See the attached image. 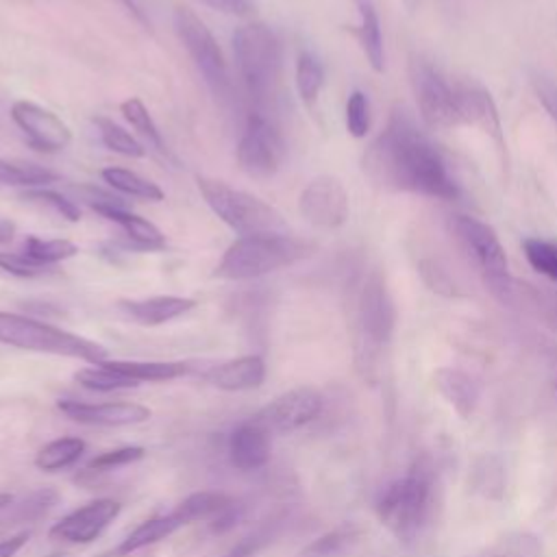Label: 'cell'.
Here are the masks:
<instances>
[{"mask_svg":"<svg viewBox=\"0 0 557 557\" xmlns=\"http://www.w3.org/2000/svg\"><path fill=\"white\" fill-rule=\"evenodd\" d=\"M361 163L368 178L383 189L448 202L461 196L448 159L403 107L392 109L385 128L366 148Z\"/></svg>","mask_w":557,"mask_h":557,"instance_id":"6da1fadb","label":"cell"},{"mask_svg":"<svg viewBox=\"0 0 557 557\" xmlns=\"http://www.w3.org/2000/svg\"><path fill=\"white\" fill-rule=\"evenodd\" d=\"M437 503V472L426 457L392 479L376 496L374 509L381 524L403 544H413L431 524Z\"/></svg>","mask_w":557,"mask_h":557,"instance_id":"7a4b0ae2","label":"cell"},{"mask_svg":"<svg viewBox=\"0 0 557 557\" xmlns=\"http://www.w3.org/2000/svg\"><path fill=\"white\" fill-rule=\"evenodd\" d=\"M396 326V309L387 292L385 278L370 272L359 287L352 313V352L355 368L363 381H374L381 357L392 339Z\"/></svg>","mask_w":557,"mask_h":557,"instance_id":"3957f363","label":"cell"},{"mask_svg":"<svg viewBox=\"0 0 557 557\" xmlns=\"http://www.w3.org/2000/svg\"><path fill=\"white\" fill-rule=\"evenodd\" d=\"M311 250L313 244L287 233L242 235L226 248L213 276L226 281L257 278L309 257Z\"/></svg>","mask_w":557,"mask_h":557,"instance_id":"277c9868","label":"cell"},{"mask_svg":"<svg viewBox=\"0 0 557 557\" xmlns=\"http://www.w3.org/2000/svg\"><path fill=\"white\" fill-rule=\"evenodd\" d=\"M0 344L30 352L83 359L87 363H100L109 357L107 348L98 342L9 311H0Z\"/></svg>","mask_w":557,"mask_h":557,"instance_id":"5b68a950","label":"cell"},{"mask_svg":"<svg viewBox=\"0 0 557 557\" xmlns=\"http://www.w3.org/2000/svg\"><path fill=\"white\" fill-rule=\"evenodd\" d=\"M233 52L244 87L259 104L265 102L278 83L283 65V48L276 33L261 22L244 24L233 33Z\"/></svg>","mask_w":557,"mask_h":557,"instance_id":"8992f818","label":"cell"},{"mask_svg":"<svg viewBox=\"0 0 557 557\" xmlns=\"http://www.w3.org/2000/svg\"><path fill=\"white\" fill-rule=\"evenodd\" d=\"M448 224L455 239L459 242L463 252L470 257V261L479 270L492 296L503 305H511L516 281L509 274L507 255L496 231L490 224L481 222L479 218L466 215V213L450 215Z\"/></svg>","mask_w":557,"mask_h":557,"instance_id":"52a82bcc","label":"cell"},{"mask_svg":"<svg viewBox=\"0 0 557 557\" xmlns=\"http://www.w3.org/2000/svg\"><path fill=\"white\" fill-rule=\"evenodd\" d=\"M196 185L209 209L226 226L239 233V237L257 233H283L285 222L281 213L261 198L209 176H196Z\"/></svg>","mask_w":557,"mask_h":557,"instance_id":"ba28073f","label":"cell"},{"mask_svg":"<svg viewBox=\"0 0 557 557\" xmlns=\"http://www.w3.org/2000/svg\"><path fill=\"white\" fill-rule=\"evenodd\" d=\"M174 30L178 39L183 41L185 50L189 52L194 65L202 74L205 83L209 85L211 94L220 100H228L233 85L226 59L222 54V48L218 46L213 33L209 26L196 15L189 7H176L174 9Z\"/></svg>","mask_w":557,"mask_h":557,"instance_id":"9c48e42d","label":"cell"},{"mask_svg":"<svg viewBox=\"0 0 557 557\" xmlns=\"http://www.w3.org/2000/svg\"><path fill=\"white\" fill-rule=\"evenodd\" d=\"M409 85L420 111L422 122L429 128H453L459 126L457 96L455 87L422 57H411L409 61Z\"/></svg>","mask_w":557,"mask_h":557,"instance_id":"30bf717a","label":"cell"},{"mask_svg":"<svg viewBox=\"0 0 557 557\" xmlns=\"http://www.w3.org/2000/svg\"><path fill=\"white\" fill-rule=\"evenodd\" d=\"M285 159V141L263 111H250L237 144V165L252 178H270Z\"/></svg>","mask_w":557,"mask_h":557,"instance_id":"8fae6325","label":"cell"},{"mask_svg":"<svg viewBox=\"0 0 557 557\" xmlns=\"http://www.w3.org/2000/svg\"><path fill=\"white\" fill-rule=\"evenodd\" d=\"M322 405L324 398L315 387L300 385L289 392H283L250 418L257 424H261L270 435L292 433L313 422L320 416Z\"/></svg>","mask_w":557,"mask_h":557,"instance_id":"7c38bea8","label":"cell"},{"mask_svg":"<svg viewBox=\"0 0 557 557\" xmlns=\"http://www.w3.org/2000/svg\"><path fill=\"white\" fill-rule=\"evenodd\" d=\"M300 215L315 228H339L350 213L348 191L337 176L322 174L307 183L298 198Z\"/></svg>","mask_w":557,"mask_h":557,"instance_id":"4fadbf2b","label":"cell"},{"mask_svg":"<svg viewBox=\"0 0 557 557\" xmlns=\"http://www.w3.org/2000/svg\"><path fill=\"white\" fill-rule=\"evenodd\" d=\"M120 509L122 505L113 498H96L54 522L48 535L63 544H91L117 518Z\"/></svg>","mask_w":557,"mask_h":557,"instance_id":"5bb4252c","label":"cell"},{"mask_svg":"<svg viewBox=\"0 0 557 557\" xmlns=\"http://www.w3.org/2000/svg\"><path fill=\"white\" fill-rule=\"evenodd\" d=\"M11 117L20 126V131L26 135L28 144L35 150L41 152H57L70 146L72 131L70 126L54 115L52 111L30 102V100H17L11 107Z\"/></svg>","mask_w":557,"mask_h":557,"instance_id":"9a60e30c","label":"cell"},{"mask_svg":"<svg viewBox=\"0 0 557 557\" xmlns=\"http://www.w3.org/2000/svg\"><path fill=\"white\" fill-rule=\"evenodd\" d=\"M57 409L74 422L91 426H131L141 424L150 418V409L139 403H83L63 398L57 403Z\"/></svg>","mask_w":557,"mask_h":557,"instance_id":"2e32d148","label":"cell"},{"mask_svg":"<svg viewBox=\"0 0 557 557\" xmlns=\"http://www.w3.org/2000/svg\"><path fill=\"white\" fill-rule=\"evenodd\" d=\"M457 96V111H459V124L479 126L485 135L492 137V141L498 146L500 152H505V135L500 126V117L496 111V104L487 89L476 85H461L455 87Z\"/></svg>","mask_w":557,"mask_h":557,"instance_id":"e0dca14e","label":"cell"},{"mask_svg":"<svg viewBox=\"0 0 557 557\" xmlns=\"http://www.w3.org/2000/svg\"><path fill=\"white\" fill-rule=\"evenodd\" d=\"M272 455V435L252 418L237 424L228 437V459L242 472L263 468Z\"/></svg>","mask_w":557,"mask_h":557,"instance_id":"ac0fdd59","label":"cell"},{"mask_svg":"<svg viewBox=\"0 0 557 557\" xmlns=\"http://www.w3.org/2000/svg\"><path fill=\"white\" fill-rule=\"evenodd\" d=\"M205 381L222 392L257 389L265 381V361L259 355H244L218 363L205 372Z\"/></svg>","mask_w":557,"mask_h":557,"instance_id":"d6986e66","label":"cell"},{"mask_svg":"<svg viewBox=\"0 0 557 557\" xmlns=\"http://www.w3.org/2000/svg\"><path fill=\"white\" fill-rule=\"evenodd\" d=\"M120 309L141 326H159L189 313L196 307L194 298L187 296H150L120 300Z\"/></svg>","mask_w":557,"mask_h":557,"instance_id":"ffe728a7","label":"cell"},{"mask_svg":"<svg viewBox=\"0 0 557 557\" xmlns=\"http://www.w3.org/2000/svg\"><path fill=\"white\" fill-rule=\"evenodd\" d=\"M437 392L444 396V400L461 416L470 418L476 409L481 387L479 383L459 368H440L433 376Z\"/></svg>","mask_w":557,"mask_h":557,"instance_id":"44dd1931","label":"cell"},{"mask_svg":"<svg viewBox=\"0 0 557 557\" xmlns=\"http://www.w3.org/2000/svg\"><path fill=\"white\" fill-rule=\"evenodd\" d=\"M181 527H185V522L181 520V516L176 513V509H172L170 513L163 516H152L146 518L141 524H137L113 550L111 557H128L146 546H152L165 537H170L172 533H176Z\"/></svg>","mask_w":557,"mask_h":557,"instance_id":"7402d4cb","label":"cell"},{"mask_svg":"<svg viewBox=\"0 0 557 557\" xmlns=\"http://www.w3.org/2000/svg\"><path fill=\"white\" fill-rule=\"evenodd\" d=\"M102 218L115 222L117 226H122V231L126 233V237L131 239V244L139 250H161L165 248V235L146 218L128 211L126 207H109L100 211Z\"/></svg>","mask_w":557,"mask_h":557,"instance_id":"603a6c76","label":"cell"},{"mask_svg":"<svg viewBox=\"0 0 557 557\" xmlns=\"http://www.w3.org/2000/svg\"><path fill=\"white\" fill-rule=\"evenodd\" d=\"M359 9V26L352 30L370 67L374 72H383L385 70V50H383V35H381V24H379V15L376 9L372 4V0L357 4Z\"/></svg>","mask_w":557,"mask_h":557,"instance_id":"cb8c5ba5","label":"cell"},{"mask_svg":"<svg viewBox=\"0 0 557 557\" xmlns=\"http://www.w3.org/2000/svg\"><path fill=\"white\" fill-rule=\"evenodd\" d=\"M104 363L135 383H161L187 374L189 366L183 361H120L104 359Z\"/></svg>","mask_w":557,"mask_h":557,"instance_id":"d4e9b609","label":"cell"},{"mask_svg":"<svg viewBox=\"0 0 557 557\" xmlns=\"http://www.w3.org/2000/svg\"><path fill=\"white\" fill-rule=\"evenodd\" d=\"M359 540H361V529L346 522L326 531L311 544H307L298 553V557H346L359 544Z\"/></svg>","mask_w":557,"mask_h":557,"instance_id":"484cf974","label":"cell"},{"mask_svg":"<svg viewBox=\"0 0 557 557\" xmlns=\"http://www.w3.org/2000/svg\"><path fill=\"white\" fill-rule=\"evenodd\" d=\"M85 440L67 435L44 444L35 455V466L44 472H59L74 466L85 453Z\"/></svg>","mask_w":557,"mask_h":557,"instance_id":"4316f807","label":"cell"},{"mask_svg":"<svg viewBox=\"0 0 557 557\" xmlns=\"http://www.w3.org/2000/svg\"><path fill=\"white\" fill-rule=\"evenodd\" d=\"M235 500L222 492H211V490H202V492H194L189 496H185L174 509L181 516V520L185 524L191 522H200L207 520L211 522L215 516H220L226 507H231Z\"/></svg>","mask_w":557,"mask_h":557,"instance_id":"83f0119b","label":"cell"},{"mask_svg":"<svg viewBox=\"0 0 557 557\" xmlns=\"http://www.w3.org/2000/svg\"><path fill=\"white\" fill-rule=\"evenodd\" d=\"M100 174H102L104 183L109 187H113L115 191H120V194L141 198V200H150V202L163 200V189L157 183H152L150 178H144L133 170L111 165V168H104Z\"/></svg>","mask_w":557,"mask_h":557,"instance_id":"f1b7e54d","label":"cell"},{"mask_svg":"<svg viewBox=\"0 0 557 557\" xmlns=\"http://www.w3.org/2000/svg\"><path fill=\"white\" fill-rule=\"evenodd\" d=\"M324 85V67L311 52H300L296 59V89L305 107L313 109Z\"/></svg>","mask_w":557,"mask_h":557,"instance_id":"f546056e","label":"cell"},{"mask_svg":"<svg viewBox=\"0 0 557 557\" xmlns=\"http://www.w3.org/2000/svg\"><path fill=\"white\" fill-rule=\"evenodd\" d=\"M74 381L91 392H117V389H131L137 387L133 379L120 374L117 370L109 368L104 361L91 363L89 368H81L74 372Z\"/></svg>","mask_w":557,"mask_h":557,"instance_id":"4dcf8cb0","label":"cell"},{"mask_svg":"<svg viewBox=\"0 0 557 557\" xmlns=\"http://www.w3.org/2000/svg\"><path fill=\"white\" fill-rule=\"evenodd\" d=\"M54 181H57V174L44 165L0 159V185L33 189V187H41V185H48Z\"/></svg>","mask_w":557,"mask_h":557,"instance_id":"1f68e13d","label":"cell"},{"mask_svg":"<svg viewBox=\"0 0 557 557\" xmlns=\"http://www.w3.org/2000/svg\"><path fill=\"white\" fill-rule=\"evenodd\" d=\"M30 261L52 268L59 261L72 259L74 255H78V246L70 239H41L37 235H30L24 242V250H22Z\"/></svg>","mask_w":557,"mask_h":557,"instance_id":"d6a6232c","label":"cell"},{"mask_svg":"<svg viewBox=\"0 0 557 557\" xmlns=\"http://www.w3.org/2000/svg\"><path fill=\"white\" fill-rule=\"evenodd\" d=\"M94 124L98 126V133H100V139L102 144L122 154V157H133V159H139V157H146V148L141 141H137L128 131H124L120 124H115L113 120L109 117H94Z\"/></svg>","mask_w":557,"mask_h":557,"instance_id":"836d02e7","label":"cell"},{"mask_svg":"<svg viewBox=\"0 0 557 557\" xmlns=\"http://www.w3.org/2000/svg\"><path fill=\"white\" fill-rule=\"evenodd\" d=\"M120 111H122L124 120H126L154 150H159V152L165 150L163 137H161V133H159V128H157L152 115L148 113L146 104H144L139 98H135V96L126 98V100L120 104Z\"/></svg>","mask_w":557,"mask_h":557,"instance_id":"e575fe53","label":"cell"},{"mask_svg":"<svg viewBox=\"0 0 557 557\" xmlns=\"http://www.w3.org/2000/svg\"><path fill=\"white\" fill-rule=\"evenodd\" d=\"M283 522H285V511H278V513L270 516V518L263 520L255 531H250L248 535H244V537L226 553V557H255L265 544L272 542V537L278 535Z\"/></svg>","mask_w":557,"mask_h":557,"instance_id":"d590c367","label":"cell"},{"mask_svg":"<svg viewBox=\"0 0 557 557\" xmlns=\"http://www.w3.org/2000/svg\"><path fill=\"white\" fill-rule=\"evenodd\" d=\"M522 250L529 265L546 276L548 281L557 283V244L542 237H527L522 239Z\"/></svg>","mask_w":557,"mask_h":557,"instance_id":"8d00e7d4","label":"cell"},{"mask_svg":"<svg viewBox=\"0 0 557 557\" xmlns=\"http://www.w3.org/2000/svg\"><path fill=\"white\" fill-rule=\"evenodd\" d=\"M24 200L28 202H37V205H44V207H50L54 209V213H59L61 218H65L67 222H78L81 220V209L74 200L65 198L63 194L54 191V189H46V187H33V189H26L22 194Z\"/></svg>","mask_w":557,"mask_h":557,"instance_id":"74e56055","label":"cell"},{"mask_svg":"<svg viewBox=\"0 0 557 557\" xmlns=\"http://www.w3.org/2000/svg\"><path fill=\"white\" fill-rule=\"evenodd\" d=\"M346 128L355 139L366 137L370 131V102L359 89H355L346 100Z\"/></svg>","mask_w":557,"mask_h":557,"instance_id":"f35d334b","label":"cell"},{"mask_svg":"<svg viewBox=\"0 0 557 557\" xmlns=\"http://www.w3.org/2000/svg\"><path fill=\"white\" fill-rule=\"evenodd\" d=\"M146 450L144 446H120L113 450H104L98 457H94L87 463V472H107V470H115L128 463H135L139 459H144Z\"/></svg>","mask_w":557,"mask_h":557,"instance_id":"ab89813d","label":"cell"},{"mask_svg":"<svg viewBox=\"0 0 557 557\" xmlns=\"http://www.w3.org/2000/svg\"><path fill=\"white\" fill-rule=\"evenodd\" d=\"M0 270L20 278H35L50 272V268L30 261L24 252H0Z\"/></svg>","mask_w":557,"mask_h":557,"instance_id":"60d3db41","label":"cell"},{"mask_svg":"<svg viewBox=\"0 0 557 557\" xmlns=\"http://www.w3.org/2000/svg\"><path fill=\"white\" fill-rule=\"evenodd\" d=\"M57 500H59V494H57L54 490H48V487L37 490V492H33V494L20 505V511H17L15 518H20V520H35V518L44 516Z\"/></svg>","mask_w":557,"mask_h":557,"instance_id":"b9f144b4","label":"cell"},{"mask_svg":"<svg viewBox=\"0 0 557 557\" xmlns=\"http://www.w3.org/2000/svg\"><path fill=\"white\" fill-rule=\"evenodd\" d=\"M531 85L542 107L546 109L550 120L557 124V83H553L544 74H531Z\"/></svg>","mask_w":557,"mask_h":557,"instance_id":"7bdbcfd3","label":"cell"},{"mask_svg":"<svg viewBox=\"0 0 557 557\" xmlns=\"http://www.w3.org/2000/svg\"><path fill=\"white\" fill-rule=\"evenodd\" d=\"M481 557H540V550L533 540L518 537V540H505L503 544H498L496 548H492Z\"/></svg>","mask_w":557,"mask_h":557,"instance_id":"ee69618b","label":"cell"},{"mask_svg":"<svg viewBox=\"0 0 557 557\" xmlns=\"http://www.w3.org/2000/svg\"><path fill=\"white\" fill-rule=\"evenodd\" d=\"M205 4H209L215 11L228 13V15H246L252 11L250 0H202Z\"/></svg>","mask_w":557,"mask_h":557,"instance_id":"f6af8a7d","label":"cell"},{"mask_svg":"<svg viewBox=\"0 0 557 557\" xmlns=\"http://www.w3.org/2000/svg\"><path fill=\"white\" fill-rule=\"evenodd\" d=\"M28 537H30V533L22 531V533H15L11 537L0 540V557H15L26 546Z\"/></svg>","mask_w":557,"mask_h":557,"instance_id":"bcb514c9","label":"cell"},{"mask_svg":"<svg viewBox=\"0 0 557 557\" xmlns=\"http://www.w3.org/2000/svg\"><path fill=\"white\" fill-rule=\"evenodd\" d=\"M15 231H17L15 222L0 218V244H9L15 237Z\"/></svg>","mask_w":557,"mask_h":557,"instance_id":"7dc6e473","label":"cell"},{"mask_svg":"<svg viewBox=\"0 0 557 557\" xmlns=\"http://www.w3.org/2000/svg\"><path fill=\"white\" fill-rule=\"evenodd\" d=\"M120 2L126 7V11H128V13H133V17H135V20H139L141 24H148V20H146L144 11L137 7V2H135V0H120Z\"/></svg>","mask_w":557,"mask_h":557,"instance_id":"c3c4849f","label":"cell"},{"mask_svg":"<svg viewBox=\"0 0 557 557\" xmlns=\"http://www.w3.org/2000/svg\"><path fill=\"white\" fill-rule=\"evenodd\" d=\"M13 494H9V492H0V511H4V509H9L11 505H13Z\"/></svg>","mask_w":557,"mask_h":557,"instance_id":"681fc988","label":"cell"},{"mask_svg":"<svg viewBox=\"0 0 557 557\" xmlns=\"http://www.w3.org/2000/svg\"><path fill=\"white\" fill-rule=\"evenodd\" d=\"M403 2H405V7H407L409 11H413V9H418L424 0H403Z\"/></svg>","mask_w":557,"mask_h":557,"instance_id":"f907efd6","label":"cell"},{"mask_svg":"<svg viewBox=\"0 0 557 557\" xmlns=\"http://www.w3.org/2000/svg\"><path fill=\"white\" fill-rule=\"evenodd\" d=\"M361 2H368V0H355V4H361Z\"/></svg>","mask_w":557,"mask_h":557,"instance_id":"816d5d0a","label":"cell"}]
</instances>
